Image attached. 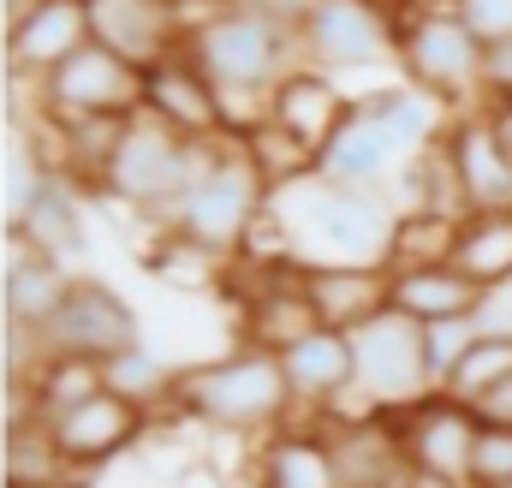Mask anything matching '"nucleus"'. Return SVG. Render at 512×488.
<instances>
[{
    "label": "nucleus",
    "instance_id": "nucleus-1",
    "mask_svg": "<svg viewBox=\"0 0 512 488\" xmlns=\"http://www.w3.org/2000/svg\"><path fill=\"white\" fill-rule=\"evenodd\" d=\"M393 227L399 203L387 191L340 185L304 167L268 191V215L256 233L268 239V256H286L298 268H387Z\"/></svg>",
    "mask_w": 512,
    "mask_h": 488
},
{
    "label": "nucleus",
    "instance_id": "nucleus-2",
    "mask_svg": "<svg viewBox=\"0 0 512 488\" xmlns=\"http://www.w3.org/2000/svg\"><path fill=\"white\" fill-rule=\"evenodd\" d=\"M185 54L215 84L227 131H239V137H251L256 125H262L268 96L304 66L292 24H274V18H262L251 6H233V0H215V6L191 12Z\"/></svg>",
    "mask_w": 512,
    "mask_h": 488
},
{
    "label": "nucleus",
    "instance_id": "nucleus-3",
    "mask_svg": "<svg viewBox=\"0 0 512 488\" xmlns=\"http://www.w3.org/2000/svg\"><path fill=\"white\" fill-rule=\"evenodd\" d=\"M268 191H274V179L262 173L251 143L239 131H215L209 155H203V167L191 179V191L179 197V209H173V221L161 233L197 244L215 262H233V256H245L251 233L268 215Z\"/></svg>",
    "mask_w": 512,
    "mask_h": 488
},
{
    "label": "nucleus",
    "instance_id": "nucleus-4",
    "mask_svg": "<svg viewBox=\"0 0 512 488\" xmlns=\"http://www.w3.org/2000/svg\"><path fill=\"white\" fill-rule=\"evenodd\" d=\"M173 405L185 417L221 429V435H256V441L298 417L286 369H280V352H262V346H233L221 358H203V364L179 369Z\"/></svg>",
    "mask_w": 512,
    "mask_h": 488
},
{
    "label": "nucleus",
    "instance_id": "nucleus-5",
    "mask_svg": "<svg viewBox=\"0 0 512 488\" xmlns=\"http://www.w3.org/2000/svg\"><path fill=\"white\" fill-rule=\"evenodd\" d=\"M203 155H209V137H185V131H173V125L161 120V114L137 108L120 125L114 149H108V167L96 179V197H108L120 209H137V215H149V221L167 227L173 209H179V197L191 191Z\"/></svg>",
    "mask_w": 512,
    "mask_h": 488
},
{
    "label": "nucleus",
    "instance_id": "nucleus-6",
    "mask_svg": "<svg viewBox=\"0 0 512 488\" xmlns=\"http://www.w3.org/2000/svg\"><path fill=\"white\" fill-rule=\"evenodd\" d=\"M483 42L471 36V24L453 12V6H435V0H411L399 6V78L429 90L435 102H447L453 114H471L483 108Z\"/></svg>",
    "mask_w": 512,
    "mask_h": 488
},
{
    "label": "nucleus",
    "instance_id": "nucleus-7",
    "mask_svg": "<svg viewBox=\"0 0 512 488\" xmlns=\"http://www.w3.org/2000/svg\"><path fill=\"white\" fill-rule=\"evenodd\" d=\"M352 369H358L352 417H399L423 405L429 393H441L429 369V346H423V322H411L393 304L382 316H370L364 328H352Z\"/></svg>",
    "mask_w": 512,
    "mask_h": 488
},
{
    "label": "nucleus",
    "instance_id": "nucleus-8",
    "mask_svg": "<svg viewBox=\"0 0 512 488\" xmlns=\"http://www.w3.org/2000/svg\"><path fill=\"white\" fill-rule=\"evenodd\" d=\"M298 54L304 66L328 78H364L387 72L399 54V6L387 0H310L298 18Z\"/></svg>",
    "mask_w": 512,
    "mask_h": 488
},
{
    "label": "nucleus",
    "instance_id": "nucleus-9",
    "mask_svg": "<svg viewBox=\"0 0 512 488\" xmlns=\"http://www.w3.org/2000/svg\"><path fill=\"white\" fill-rule=\"evenodd\" d=\"M30 90L42 120H131L143 108V66L120 60L102 42H84Z\"/></svg>",
    "mask_w": 512,
    "mask_h": 488
},
{
    "label": "nucleus",
    "instance_id": "nucleus-10",
    "mask_svg": "<svg viewBox=\"0 0 512 488\" xmlns=\"http://www.w3.org/2000/svg\"><path fill=\"white\" fill-rule=\"evenodd\" d=\"M137 340H143V322H137V310L126 298L114 286L90 280V274H72L60 310L36 334V352H66V358H96L102 364V358L137 346Z\"/></svg>",
    "mask_w": 512,
    "mask_h": 488
},
{
    "label": "nucleus",
    "instance_id": "nucleus-11",
    "mask_svg": "<svg viewBox=\"0 0 512 488\" xmlns=\"http://www.w3.org/2000/svg\"><path fill=\"white\" fill-rule=\"evenodd\" d=\"M90 6V42L114 48L131 66H161L185 48L191 6L185 0H84Z\"/></svg>",
    "mask_w": 512,
    "mask_h": 488
},
{
    "label": "nucleus",
    "instance_id": "nucleus-12",
    "mask_svg": "<svg viewBox=\"0 0 512 488\" xmlns=\"http://www.w3.org/2000/svg\"><path fill=\"white\" fill-rule=\"evenodd\" d=\"M286 387L298 417H352L358 399V369H352V334L340 328H310L304 340H292L280 352Z\"/></svg>",
    "mask_w": 512,
    "mask_h": 488
},
{
    "label": "nucleus",
    "instance_id": "nucleus-13",
    "mask_svg": "<svg viewBox=\"0 0 512 488\" xmlns=\"http://www.w3.org/2000/svg\"><path fill=\"white\" fill-rule=\"evenodd\" d=\"M393 429H399V447L417 471L471 483V453H477V435H483V417L471 405H459L453 393H429L423 405L399 411Z\"/></svg>",
    "mask_w": 512,
    "mask_h": 488
},
{
    "label": "nucleus",
    "instance_id": "nucleus-14",
    "mask_svg": "<svg viewBox=\"0 0 512 488\" xmlns=\"http://www.w3.org/2000/svg\"><path fill=\"white\" fill-rule=\"evenodd\" d=\"M411 161H417V155H405V143L352 96L340 131L322 143V155H316L310 167L328 173V179H340V185H364V191H387V197H393V185H399V173H405Z\"/></svg>",
    "mask_w": 512,
    "mask_h": 488
},
{
    "label": "nucleus",
    "instance_id": "nucleus-15",
    "mask_svg": "<svg viewBox=\"0 0 512 488\" xmlns=\"http://www.w3.org/2000/svg\"><path fill=\"white\" fill-rule=\"evenodd\" d=\"M90 42V6L84 0H30L6 18V72L12 78H48L66 54Z\"/></svg>",
    "mask_w": 512,
    "mask_h": 488
},
{
    "label": "nucleus",
    "instance_id": "nucleus-16",
    "mask_svg": "<svg viewBox=\"0 0 512 488\" xmlns=\"http://www.w3.org/2000/svg\"><path fill=\"white\" fill-rule=\"evenodd\" d=\"M84 185H72L66 173H42L36 179V191L6 215V233L18 244H30V250H48V256H60L66 268L72 262H84L90 256V221H84Z\"/></svg>",
    "mask_w": 512,
    "mask_h": 488
},
{
    "label": "nucleus",
    "instance_id": "nucleus-17",
    "mask_svg": "<svg viewBox=\"0 0 512 488\" xmlns=\"http://www.w3.org/2000/svg\"><path fill=\"white\" fill-rule=\"evenodd\" d=\"M346 108H352V96L340 90V78H328V72H316V66H298V72L268 96L262 125H268L274 137H286L304 161H316L322 143L340 131Z\"/></svg>",
    "mask_w": 512,
    "mask_h": 488
},
{
    "label": "nucleus",
    "instance_id": "nucleus-18",
    "mask_svg": "<svg viewBox=\"0 0 512 488\" xmlns=\"http://www.w3.org/2000/svg\"><path fill=\"white\" fill-rule=\"evenodd\" d=\"M441 149L453 161V179H459L471 215L477 209H512V149L501 143V131H495V120L483 108L453 114Z\"/></svg>",
    "mask_w": 512,
    "mask_h": 488
},
{
    "label": "nucleus",
    "instance_id": "nucleus-19",
    "mask_svg": "<svg viewBox=\"0 0 512 488\" xmlns=\"http://www.w3.org/2000/svg\"><path fill=\"white\" fill-rule=\"evenodd\" d=\"M143 423H149V411H137L131 399H120V393L102 387V393H90L84 405L48 417V435H54V447L66 453L72 471H96V465H108L114 453H126L131 441L143 435Z\"/></svg>",
    "mask_w": 512,
    "mask_h": 488
},
{
    "label": "nucleus",
    "instance_id": "nucleus-20",
    "mask_svg": "<svg viewBox=\"0 0 512 488\" xmlns=\"http://www.w3.org/2000/svg\"><path fill=\"white\" fill-rule=\"evenodd\" d=\"M340 488H411V459L399 447L393 417H322Z\"/></svg>",
    "mask_w": 512,
    "mask_h": 488
},
{
    "label": "nucleus",
    "instance_id": "nucleus-21",
    "mask_svg": "<svg viewBox=\"0 0 512 488\" xmlns=\"http://www.w3.org/2000/svg\"><path fill=\"white\" fill-rule=\"evenodd\" d=\"M251 477H256V488H340L328 423L322 417H292L274 435H262Z\"/></svg>",
    "mask_w": 512,
    "mask_h": 488
},
{
    "label": "nucleus",
    "instance_id": "nucleus-22",
    "mask_svg": "<svg viewBox=\"0 0 512 488\" xmlns=\"http://www.w3.org/2000/svg\"><path fill=\"white\" fill-rule=\"evenodd\" d=\"M143 108L161 114V120L173 125V131H185V137H215V131H227V114H221L215 84L191 66L185 48L143 72Z\"/></svg>",
    "mask_w": 512,
    "mask_h": 488
},
{
    "label": "nucleus",
    "instance_id": "nucleus-23",
    "mask_svg": "<svg viewBox=\"0 0 512 488\" xmlns=\"http://www.w3.org/2000/svg\"><path fill=\"white\" fill-rule=\"evenodd\" d=\"M387 304L411 322H453L483 310V286L459 262H423V268H387Z\"/></svg>",
    "mask_w": 512,
    "mask_h": 488
},
{
    "label": "nucleus",
    "instance_id": "nucleus-24",
    "mask_svg": "<svg viewBox=\"0 0 512 488\" xmlns=\"http://www.w3.org/2000/svg\"><path fill=\"white\" fill-rule=\"evenodd\" d=\"M66 286H72V274H66V262H60V256L30 250V244L12 239V250H6V274H0V292H6V328L36 340V334H42V322L60 310Z\"/></svg>",
    "mask_w": 512,
    "mask_h": 488
},
{
    "label": "nucleus",
    "instance_id": "nucleus-25",
    "mask_svg": "<svg viewBox=\"0 0 512 488\" xmlns=\"http://www.w3.org/2000/svg\"><path fill=\"white\" fill-rule=\"evenodd\" d=\"M304 286L322 328H340V334L387 310V268H304Z\"/></svg>",
    "mask_w": 512,
    "mask_h": 488
},
{
    "label": "nucleus",
    "instance_id": "nucleus-26",
    "mask_svg": "<svg viewBox=\"0 0 512 488\" xmlns=\"http://www.w3.org/2000/svg\"><path fill=\"white\" fill-rule=\"evenodd\" d=\"M90 393H102V364L96 358H66V352H36V364L24 369V411H36L42 423L84 405Z\"/></svg>",
    "mask_w": 512,
    "mask_h": 488
},
{
    "label": "nucleus",
    "instance_id": "nucleus-27",
    "mask_svg": "<svg viewBox=\"0 0 512 488\" xmlns=\"http://www.w3.org/2000/svg\"><path fill=\"white\" fill-rule=\"evenodd\" d=\"M453 262L483 286H512V209H477L459 221V244H453Z\"/></svg>",
    "mask_w": 512,
    "mask_h": 488
},
{
    "label": "nucleus",
    "instance_id": "nucleus-28",
    "mask_svg": "<svg viewBox=\"0 0 512 488\" xmlns=\"http://www.w3.org/2000/svg\"><path fill=\"white\" fill-rule=\"evenodd\" d=\"M6 488H78L66 453L54 447V435L36 411L12 417V429H6Z\"/></svg>",
    "mask_w": 512,
    "mask_h": 488
},
{
    "label": "nucleus",
    "instance_id": "nucleus-29",
    "mask_svg": "<svg viewBox=\"0 0 512 488\" xmlns=\"http://www.w3.org/2000/svg\"><path fill=\"white\" fill-rule=\"evenodd\" d=\"M173 381H179V369L161 364V352H149V340H137V346H126V352L102 358V387L120 393V399H131L137 411L173 405Z\"/></svg>",
    "mask_w": 512,
    "mask_h": 488
},
{
    "label": "nucleus",
    "instance_id": "nucleus-30",
    "mask_svg": "<svg viewBox=\"0 0 512 488\" xmlns=\"http://www.w3.org/2000/svg\"><path fill=\"white\" fill-rule=\"evenodd\" d=\"M453 244H459V221H453V215H435V209H399V227H393L387 268L453 262Z\"/></svg>",
    "mask_w": 512,
    "mask_h": 488
},
{
    "label": "nucleus",
    "instance_id": "nucleus-31",
    "mask_svg": "<svg viewBox=\"0 0 512 488\" xmlns=\"http://www.w3.org/2000/svg\"><path fill=\"white\" fill-rule=\"evenodd\" d=\"M512 375V340L507 334H477L471 340V352L453 364V375L441 381V393H453L459 405H477L489 387H501Z\"/></svg>",
    "mask_w": 512,
    "mask_h": 488
},
{
    "label": "nucleus",
    "instance_id": "nucleus-32",
    "mask_svg": "<svg viewBox=\"0 0 512 488\" xmlns=\"http://www.w3.org/2000/svg\"><path fill=\"white\" fill-rule=\"evenodd\" d=\"M477 334H483L477 316H453V322H429V328H423V346H429V369H435V381L453 375V364L471 352Z\"/></svg>",
    "mask_w": 512,
    "mask_h": 488
},
{
    "label": "nucleus",
    "instance_id": "nucleus-33",
    "mask_svg": "<svg viewBox=\"0 0 512 488\" xmlns=\"http://www.w3.org/2000/svg\"><path fill=\"white\" fill-rule=\"evenodd\" d=\"M471 488H512V429L483 423L477 453H471Z\"/></svg>",
    "mask_w": 512,
    "mask_h": 488
},
{
    "label": "nucleus",
    "instance_id": "nucleus-34",
    "mask_svg": "<svg viewBox=\"0 0 512 488\" xmlns=\"http://www.w3.org/2000/svg\"><path fill=\"white\" fill-rule=\"evenodd\" d=\"M435 6H453V12L471 24V36H477L483 48L512 42V0H435Z\"/></svg>",
    "mask_w": 512,
    "mask_h": 488
},
{
    "label": "nucleus",
    "instance_id": "nucleus-35",
    "mask_svg": "<svg viewBox=\"0 0 512 488\" xmlns=\"http://www.w3.org/2000/svg\"><path fill=\"white\" fill-rule=\"evenodd\" d=\"M507 96H512V42H495L483 54V108H495Z\"/></svg>",
    "mask_w": 512,
    "mask_h": 488
},
{
    "label": "nucleus",
    "instance_id": "nucleus-36",
    "mask_svg": "<svg viewBox=\"0 0 512 488\" xmlns=\"http://www.w3.org/2000/svg\"><path fill=\"white\" fill-rule=\"evenodd\" d=\"M471 411H477L483 423H507V429H512V375L501 381V387H489V393H483Z\"/></svg>",
    "mask_w": 512,
    "mask_h": 488
},
{
    "label": "nucleus",
    "instance_id": "nucleus-37",
    "mask_svg": "<svg viewBox=\"0 0 512 488\" xmlns=\"http://www.w3.org/2000/svg\"><path fill=\"white\" fill-rule=\"evenodd\" d=\"M233 6H251V12L274 18V24H292V30H298V18L310 12V0H233Z\"/></svg>",
    "mask_w": 512,
    "mask_h": 488
},
{
    "label": "nucleus",
    "instance_id": "nucleus-38",
    "mask_svg": "<svg viewBox=\"0 0 512 488\" xmlns=\"http://www.w3.org/2000/svg\"><path fill=\"white\" fill-rule=\"evenodd\" d=\"M483 114L495 120V131H501V143L512 149V96H507V102H495V108H483Z\"/></svg>",
    "mask_w": 512,
    "mask_h": 488
},
{
    "label": "nucleus",
    "instance_id": "nucleus-39",
    "mask_svg": "<svg viewBox=\"0 0 512 488\" xmlns=\"http://www.w3.org/2000/svg\"><path fill=\"white\" fill-rule=\"evenodd\" d=\"M411 488H471L465 477H435V471H411Z\"/></svg>",
    "mask_w": 512,
    "mask_h": 488
}]
</instances>
